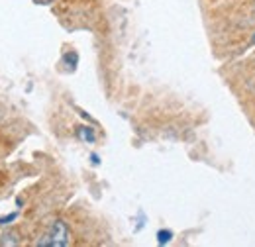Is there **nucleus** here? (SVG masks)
<instances>
[{
  "instance_id": "obj_5",
  "label": "nucleus",
  "mask_w": 255,
  "mask_h": 247,
  "mask_svg": "<svg viewBox=\"0 0 255 247\" xmlns=\"http://www.w3.org/2000/svg\"><path fill=\"white\" fill-rule=\"evenodd\" d=\"M16 218H18V214H16V212H12V214H8V216L0 218V224H2V226H4V224H10V222H12V220H16Z\"/></svg>"
},
{
  "instance_id": "obj_1",
  "label": "nucleus",
  "mask_w": 255,
  "mask_h": 247,
  "mask_svg": "<svg viewBox=\"0 0 255 247\" xmlns=\"http://www.w3.org/2000/svg\"><path fill=\"white\" fill-rule=\"evenodd\" d=\"M51 246L53 247H65L69 246V228L67 224L57 220L53 226H51Z\"/></svg>"
},
{
  "instance_id": "obj_7",
  "label": "nucleus",
  "mask_w": 255,
  "mask_h": 247,
  "mask_svg": "<svg viewBox=\"0 0 255 247\" xmlns=\"http://www.w3.org/2000/svg\"><path fill=\"white\" fill-rule=\"evenodd\" d=\"M252 39H254V43H255V33H254V37H252Z\"/></svg>"
},
{
  "instance_id": "obj_2",
  "label": "nucleus",
  "mask_w": 255,
  "mask_h": 247,
  "mask_svg": "<svg viewBox=\"0 0 255 247\" xmlns=\"http://www.w3.org/2000/svg\"><path fill=\"white\" fill-rule=\"evenodd\" d=\"M77 137H79L81 141H87V143H95V139H96L93 127H87V125H81V127L77 129Z\"/></svg>"
},
{
  "instance_id": "obj_4",
  "label": "nucleus",
  "mask_w": 255,
  "mask_h": 247,
  "mask_svg": "<svg viewBox=\"0 0 255 247\" xmlns=\"http://www.w3.org/2000/svg\"><path fill=\"white\" fill-rule=\"evenodd\" d=\"M2 246H18V240H16V234H4L2 240H0Z\"/></svg>"
},
{
  "instance_id": "obj_3",
  "label": "nucleus",
  "mask_w": 255,
  "mask_h": 247,
  "mask_svg": "<svg viewBox=\"0 0 255 247\" xmlns=\"http://www.w3.org/2000/svg\"><path fill=\"white\" fill-rule=\"evenodd\" d=\"M171 238H173V232H171V230H161L159 234H157V242H159L161 246L169 244V242H171Z\"/></svg>"
},
{
  "instance_id": "obj_6",
  "label": "nucleus",
  "mask_w": 255,
  "mask_h": 247,
  "mask_svg": "<svg viewBox=\"0 0 255 247\" xmlns=\"http://www.w3.org/2000/svg\"><path fill=\"white\" fill-rule=\"evenodd\" d=\"M93 163H95V165H98V155H96V153H93Z\"/></svg>"
}]
</instances>
